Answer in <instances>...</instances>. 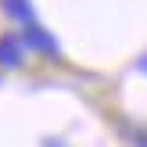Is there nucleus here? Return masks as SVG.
Masks as SVG:
<instances>
[{
  "label": "nucleus",
  "mask_w": 147,
  "mask_h": 147,
  "mask_svg": "<svg viewBox=\"0 0 147 147\" xmlns=\"http://www.w3.org/2000/svg\"><path fill=\"white\" fill-rule=\"evenodd\" d=\"M140 68H144V72H147V57H144V61H140Z\"/></svg>",
  "instance_id": "nucleus-4"
},
{
  "label": "nucleus",
  "mask_w": 147,
  "mask_h": 147,
  "mask_svg": "<svg viewBox=\"0 0 147 147\" xmlns=\"http://www.w3.org/2000/svg\"><path fill=\"white\" fill-rule=\"evenodd\" d=\"M4 11L11 14L14 22H22L25 29L36 25V22H32V4H29V0H4Z\"/></svg>",
  "instance_id": "nucleus-2"
},
{
  "label": "nucleus",
  "mask_w": 147,
  "mask_h": 147,
  "mask_svg": "<svg viewBox=\"0 0 147 147\" xmlns=\"http://www.w3.org/2000/svg\"><path fill=\"white\" fill-rule=\"evenodd\" d=\"M18 61H22V40L4 36L0 40V65H18Z\"/></svg>",
  "instance_id": "nucleus-3"
},
{
  "label": "nucleus",
  "mask_w": 147,
  "mask_h": 147,
  "mask_svg": "<svg viewBox=\"0 0 147 147\" xmlns=\"http://www.w3.org/2000/svg\"><path fill=\"white\" fill-rule=\"evenodd\" d=\"M22 43H29V47H36V50H43V54L57 57V43L50 40L43 29H36V25H29V32H25V40H22Z\"/></svg>",
  "instance_id": "nucleus-1"
}]
</instances>
